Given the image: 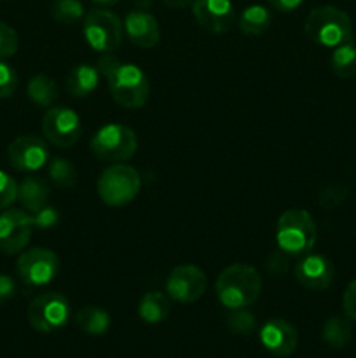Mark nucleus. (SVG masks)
Returning <instances> with one entry per match:
<instances>
[{
    "label": "nucleus",
    "mask_w": 356,
    "mask_h": 358,
    "mask_svg": "<svg viewBox=\"0 0 356 358\" xmlns=\"http://www.w3.org/2000/svg\"><path fill=\"white\" fill-rule=\"evenodd\" d=\"M342 310H344L346 317L356 324V278L349 283L342 296Z\"/></svg>",
    "instance_id": "obj_34"
},
{
    "label": "nucleus",
    "mask_w": 356,
    "mask_h": 358,
    "mask_svg": "<svg viewBox=\"0 0 356 358\" xmlns=\"http://www.w3.org/2000/svg\"><path fill=\"white\" fill-rule=\"evenodd\" d=\"M47 175L49 180L59 189H72L77 182V170L68 159L63 157H52L49 159Z\"/></svg>",
    "instance_id": "obj_26"
},
{
    "label": "nucleus",
    "mask_w": 356,
    "mask_h": 358,
    "mask_svg": "<svg viewBox=\"0 0 356 358\" xmlns=\"http://www.w3.org/2000/svg\"><path fill=\"white\" fill-rule=\"evenodd\" d=\"M258 338H260L262 346L271 355L279 358L292 355L299 345V332L285 318H271V320L265 322L262 325Z\"/></svg>",
    "instance_id": "obj_16"
},
{
    "label": "nucleus",
    "mask_w": 356,
    "mask_h": 358,
    "mask_svg": "<svg viewBox=\"0 0 356 358\" xmlns=\"http://www.w3.org/2000/svg\"><path fill=\"white\" fill-rule=\"evenodd\" d=\"M51 16L58 23L75 24L84 20V6L80 0H54L51 6Z\"/></svg>",
    "instance_id": "obj_27"
},
{
    "label": "nucleus",
    "mask_w": 356,
    "mask_h": 358,
    "mask_svg": "<svg viewBox=\"0 0 356 358\" xmlns=\"http://www.w3.org/2000/svg\"><path fill=\"white\" fill-rule=\"evenodd\" d=\"M100 84V72L89 63H80L70 69L65 77V90L72 98H86L96 91Z\"/></svg>",
    "instance_id": "obj_18"
},
{
    "label": "nucleus",
    "mask_w": 356,
    "mask_h": 358,
    "mask_svg": "<svg viewBox=\"0 0 356 358\" xmlns=\"http://www.w3.org/2000/svg\"><path fill=\"white\" fill-rule=\"evenodd\" d=\"M170 310V297L163 292H147L138 303V317L150 325L166 320Z\"/></svg>",
    "instance_id": "obj_21"
},
{
    "label": "nucleus",
    "mask_w": 356,
    "mask_h": 358,
    "mask_svg": "<svg viewBox=\"0 0 356 358\" xmlns=\"http://www.w3.org/2000/svg\"><path fill=\"white\" fill-rule=\"evenodd\" d=\"M94 3H96V6H100V7H103V9H107V7H112V6H115V3H119L121 2V0H93Z\"/></svg>",
    "instance_id": "obj_39"
},
{
    "label": "nucleus",
    "mask_w": 356,
    "mask_h": 358,
    "mask_svg": "<svg viewBox=\"0 0 356 358\" xmlns=\"http://www.w3.org/2000/svg\"><path fill=\"white\" fill-rule=\"evenodd\" d=\"M27 317L34 331L51 334L68 324L70 303L63 294L44 292L31 301Z\"/></svg>",
    "instance_id": "obj_8"
},
{
    "label": "nucleus",
    "mask_w": 356,
    "mask_h": 358,
    "mask_svg": "<svg viewBox=\"0 0 356 358\" xmlns=\"http://www.w3.org/2000/svg\"><path fill=\"white\" fill-rule=\"evenodd\" d=\"M330 69L339 79H349L356 76V42L353 38L334 48L330 56Z\"/></svg>",
    "instance_id": "obj_24"
},
{
    "label": "nucleus",
    "mask_w": 356,
    "mask_h": 358,
    "mask_svg": "<svg viewBox=\"0 0 356 358\" xmlns=\"http://www.w3.org/2000/svg\"><path fill=\"white\" fill-rule=\"evenodd\" d=\"M100 76L107 79L112 98L124 108H142L150 96L147 73L133 63H122L112 52H101L96 62Z\"/></svg>",
    "instance_id": "obj_1"
},
{
    "label": "nucleus",
    "mask_w": 356,
    "mask_h": 358,
    "mask_svg": "<svg viewBox=\"0 0 356 358\" xmlns=\"http://www.w3.org/2000/svg\"><path fill=\"white\" fill-rule=\"evenodd\" d=\"M142 189V178L133 166L115 163L101 171L96 182V191L101 201L112 208L126 206L138 196Z\"/></svg>",
    "instance_id": "obj_5"
},
{
    "label": "nucleus",
    "mask_w": 356,
    "mask_h": 358,
    "mask_svg": "<svg viewBox=\"0 0 356 358\" xmlns=\"http://www.w3.org/2000/svg\"><path fill=\"white\" fill-rule=\"evenodd\" d=\"M31 217H34V226L38 227V229H51L59 220L58 210L51 205H45L38 212L31 213Z\"/></svg>",
    "instance_id": "obj_32"
},
{
    "label": "nucleus",
    "mask_w": 356,
    "mask_h": 358,
    "mask_svg": "<svg viewBox=\"0 0 356 358\" xmlns=\"http://www.w3.org/2000/svg\"><path fill=\"white\" fill-rule=\"evenodd\" d=\"M208 287L202 269L192 264H181L171 269L166 278V296L177 303L188 304L201 299Z\"/></svg>",
    "instance_id": "obj_12"
},
{
    "label": "nucleus",
    "mask_w": 356,
    "mask_h": 358,
    "mask_svg": "<svg viewBox=\"0 0 356 358\" xmlns=\"http://www.w3.org/2000/svg\"><path fill=\"white\" fill-rule=\"evenodd\" d=\"M297 282L307 290L323 292L334 283L335 268L328 257L321 254H306L293 268Z\"/></svg>",
    "instance_id": "obj_15"
},
{
    "label": "nucleus",
    "mask_w": 356,
    "mask_h": 358,
    "mask_svg": "<svg viewBox=\"0 0 356 358\" xmlns=\"http://www.w3.org/2000/svg\"><path fill=\"white\" fill-rule=\"evenodd\" d=\"M7 157L14 170L37 171L49 163V147L40 136L21 135L9 143Z\"/></svg>",
    "instance_id": "obj_13"
},
{
    "label": "nucleus",
    "mask_w": 356,
    "mask_h": 358,
    "mask_svg": "<svg viewBox=\"0 0 356 358\" xmlns=\"http://www.w3.org/2000/svg\"><path fill=\"white\" fill-rule=\"evenodd\" d=\"M82 34L91 49L98 52H114L122 42L124 24L117 14L96 7L84 16Z\"/></svg>",
    "instance_id": "obj_7"
},
{
    "label": "nucleus",
    "mask_w": 356,
    "mask_h": 358,
    "mask_svg": "<svg viewBox=\"0 0 356 358\" xmlns=\"http://www.w3.org/2000/svg\"><path fill=\"white\" fill-rule=\"evenodd\" d=\"M110 315L98 306H86L75 315L77 327L89 336H103L110 329Z\"/></svg>",
    "instance_id": "obj_23"
},
{
    "label": "nucleus",
    "mask_w": 356,
    "mask_h": 358,
    "mask_svg": "<svg viewBox=\"0 0 356 358\" xmlns=\"http://www.w3.org/2000/svg\"><path fill=\"white\" fill-rule=\"evenodd\" d=\"M288 261L290 255L286 252H283L281 248L272 252L267 259V271L274 276H281L288 271Z\"/></svg>",
    "instance_id": "obj_33"
},
{
    "label": "nucleus",
    "mask_w": 356,
    "mask_h": 358,
    "mask_svg": "<svg viewBox=\"0 0 356 358\" xmlns=\"http://www.w3.org/2000/svg\"><path fill=\"white\" fill-rule=\"evenodd\" d=\"M192 14L202 30L215 35L227 34L237 20L232 0H194Z\"/></svg>",
    "instance_id": "obj_14"
},
{
    "label": "nucleus",
    "mask_w": 356,
    "mask_h": 358,
    "mask_svg": "<svg viewBox=\"0 0 356 358\" xmlns=\"http://www.w3.org/2000/svg\"><path fill=\"white\" fill-rule=\"evenodd\" d=\"M17 73L9 63L0 59V98H10L17 90Z\"/></svg>",
    "instance_id": "obj_29"
},
{
    "label": "nucleus",
    "mask_w": 356,
    "mask_h": 358,
    "mask_svg": "<svg viewBox=\"0 0 356 358\" xmlns=\"http://www.w3.org/2000/svg\"><path fill=\"white\" fill-rule=\"evenodd\" d=\"M353 338L351 320L348 317H332L323 325V341L330 348L342 350L349 345Z\"/></svg>",
    "instance_id": "obj_25"
},
{
    "label": "nucleus",
    "mask_w": 356,
    "mask_h": 358,
    "mask_svg": "<svg viewBox=\"0 0 356 358\" xmlns=\"http://www.w3.org/2000/svg\"><path fill=\"white\" fill-rule=\"evenodd\" d=\"M16 282L9 275H0V304H6L16 296Z\"/></svg>",
    "instance_id": "obj_35"
},
{
    "label": "nucleus",
    "mask_w": 356,
    "mask_h": 358,
    "mask_svg": "<svg viewBox=\"0 0 356 358\" xmlns=\"http://www.w3.org/2000/svg\"><path fill=\"white\" fill-rule=\"evenodd\" d=\"M49 184L40 177L28 175L17 184V201L24 212L35 213L47 205Z\"/></svg>",
    "instance_id": "obj_19"
},
{
    "label": "nucleus",
    "mask_w": 356,
    "mask_h": 358,
    "mask_svg": "<svg viewBox=\"0 0 356 358\" xmlns=\"http://www.w3.org/2000/svg\"><path fill=\"white\" fill-rule=\"evenodd\" d=\"M227 327L230 332L239 336L251 334L257 327V320H255V315L250 313L246 308H241V310H230V313L227 315Z\"/></svg>",
    "instance_id": "obj_28"
},
{
    "label": "nucleus",
    "mask_w": 356,
    "mask_h": 358,
    "mask_svg": "<svg viewBox=\"0 0 356 358\" xmlns=\"http://www.w3.org/2000/svg\"><path fill=\"white\" fill-rule=\"evenodd\" d=\"M31 213L7 208L0 213V252L6 255L21 254L28 247L34 231Z\"/></svg>",
    "instance_id": "obj_11"
},
{
    "label": "nucleus",
    "mask_w": 356,
    "mask_h": 358,
    "mask_svg": "<svg viewBox=\"0 0 356 358\" xmlns=\"http://www.w3.org/2000/svg\"><path fill=\"white\" fill-rule=\"evenodd\" d=\"M89 149L101 161L126 163L138 150V136L128 126L105 124L93 135Z\"/></svg>",
    "instance_id": "obj_6"
},
{
    "label": "nucleus",
    "mask_w": 356,
    "mask_h": 358,
    "mask_svg": "<svg viewBox=\"0 0 356 358\" xmlns=\"http://www.w3.org/2000/svg\"><path fill=\"white\" fill-rule=\"evenodd\" d=\"M304 31L321 48H337L353 38V23L346 10L334 6H321L307 14Z\"/></svg>",
    "instance_id": "obj_4"
},
{
    "label": "nucleus",
    "mask_w": 356,
    "mask_h": 358,
    "mask_svg": "<svg viewBox=\"0 0 356 358\" xmlns=\"http://www.w3.org/2000/svg\"><path fill=\"white\" fill-rule=\"evenodd\" d=\"M262 292V276L253 266L236 262L216 276L215 294L227 310L248 308Z\"/></svg>",
    "instance_id": "obj_2"
},
{
    "label": "nucleus",
    "mask_w": 356,
    "mask_h": 358,
    "mask_svg": "<svg viewBox=\"0 0 356 358\" xmlns=\"http://www.w3.org/2000/svg\"><path fill=\"white\" fill-rule=\"evenodd\" d=\"M27 93L28 98H30L35 105L45 108L52 107V103H54L59 96V90L56 80L52 79V77L45 76V73H37V76H34L28 80Z\"/></svg>",
    "instance_id": "obj_22"
},
{
    "label": "nucleus",
    "mask_w": 356,
    "mask_h": 358,
    "mask_svg": "<svg viewBox=\"0 0 356 358\" xmlns=\"http://www.w3.org/2000/svg\"><path fill=\"white\" fill-rule=\"evenodd\" d=\"M124 34L133 45L149 49L159 42L161 28L152 14L147 13V10L135 9L126 16Z\"/></svg>",
    "instance_id": "obj_17"
},
{
    "label": "nucleus",
    "mask_w": 356,
    "mask_h": 358,
    "mask_svg": "<svg viewBox=\"0 0 356 358\" xmlns=\"http://www.w3.org/2000/svg\"><path fill=\"white\" fill-rule=\"evenodd\" d=\"M272 23V14L267 7L260 6V3H253L248 6L246 9L241 13L237 17V27L248 37H258V35L265 34Z\"/></svg>",
    "instance_id": "obj_20"
},
{
    "label": "nucleus",
    "mask_w": 356,
    "mask_h": 358,
    "mask_svg": "<svg viewBox=\"0 0 356 358\" xmlns=\"http://www.w3.org/2000/svg\"><path fill=\"white\" fill-rule=\"evenodd\" d=\"M14 201H17L16 180L0 170V210H7Z\"/></svg>",
    "instance_id": "obj_31"
},
{
    "label": "nucleus",
    "mask_w": 356,
    "mask_h": 358,
    "mask_svg": "<svg viewBox=\"0 0 356 358\" xmlns=\"http://www.w3.org/2000/svg\"><path fill=\"white\" fill-rule=\"evenodd\" d=\"M316 240V222L307 210L290 208L281 213L276 226V243L290 257H302L309 254Z\"/></svg>",
    "instance_id": "obj_3"
},
{
    "label": "nucleus",
    "mask_w": 356,
    "mask_h": 358,
    "mask_svg": "<svg viewBox=\"0 0 356 358\" xmlns=\"http://www.w3.org/2000/svg\"><path fill=\"white\" fill-rule=\"evenodd\" d=\"M16 271L21 282L30 289L45 287L54 282V278L58 276L59 259L49 248H30V250H23L20 254Z\"/></svg>",
    "instance_id": "obj_9"
},
{
    "label": "nucleus",
    "mask_w": 356,
    "mask_h": 358,
    "mask_svg": "<svg viewBox=\"0 0 356 358\" xmlns=\"http://www.w3.org/2000/svg\"><path fill=\"white\" fill-rule=\"evenodd\" d=\"M302 2L304 0H269V3L279 13H293L302 6Z\"/></svg>",
    "instance_id": "obj_36"
},
{
    "label": "nucleus",
    "mask_w": 356,
    "mask_h": 358,
    "mask_svg": "<svg viewBox=\"0 0 356 358\" xmlns=\"http://www.w3.org/2000/svg\"><path fill=\"white\" fill-rule=\"evenodd\" d=\"M42 133L45 140L59 149H68L75 145L77 140L82 135V122L79 114L73 108L49 107L42 117Z\"/></svg>",
    "instance_id": "obj_10"
},
{
    "label": "nucleus",
    "mask_w": 356,
    "mask_h": 358,
    "mask_svg": "<svg viewBox=\"0 0 356 358\" xmlns=\"http://www.w3.org/2000/svg\"><path fill=\"white\" fill-rule=\"evenodd\" d=\"M17 45H20V41L14 28L0 21V59H7L16 55Z\"/></svg>",
    "instance_id": "obj_30"
},
{
    "label": "nucleus",
    "mask_w": 356,
    "mask_h": 358,
    "mask_svg": "<svg viewBox=\"0 0 356 358\" xmlns=\"http://www.w3.org/2000/svg\"><path fill=\"white\" fill-rule=\"evenodd\" d=\"M131 2H133V6L136 7V9L147 10V9H150V7H152L154 0H131Z\"/></svg>",
    "instance_id": "obj_38"
},
{
    "label": "nucleus",
    "mask_w": 356,
    "mask_h": 358,
    "mask_svg": "<svg viewBox=\"0 0 356 358\" xmlns=\"http://www.w3.org/2000/svg\"><path fill=\"white\" fill-rule=\"evenodd\" d=\"M164 6L170 7V9H185V7L192 6L194 0H163Z\"/></svg>",
    "instance_id": "obj_37"
}]
</instances>
